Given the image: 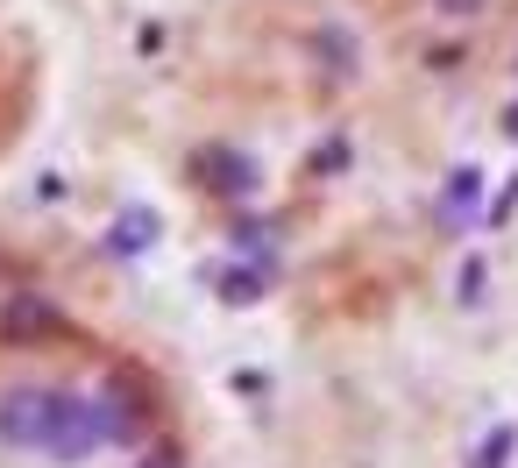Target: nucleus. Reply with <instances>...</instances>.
<instances>
[{
	"instance_id": "nucleus-1",
	"label": "nucleus",
	"mask_w": 518,
	"mask_h": 468,
	"mask_svg": "<svg viewBox=\"0 0 518 468\" xmlns=\"http://www.w3.org/2000/svg\"><path fill=\"white\" fill-rule=\"evenodd\" d=\"M0 440L36 447L50 461H86L100 447V419H93V405L71 398V390H8V398H0Z\"/></svg>"
},
{
	"instance_id": "nucleus-2",
	"label": "nucleus",
	"mask_w": 518,
	"mask_h": 468,
	"mask_svg": "<svg viewBox=\"0 0 518 468\" xmlns=\"http://www.w3.org/2000/svg\"><path fill=\"white\" fill-rule=\"evenodd\" d=\"M43 334H57V312L36 291H15L0 305V341H43Z\"/></svg>"
},
{
	"instance_id": "nucleus-3",
	"label": "nucleus",
	"mask_w": 518,
	"mask_h": 468,
	"mask_svg": "<svg viewBox=\"0 0 518 468\" xmlns=\"http://www.w3.org/2000/svg\"><path fill=\"white\" fill-rule=\"evenodd\" d=\"M150 234H157V220L135 206V213H121V220H114V234H107V242H114L121 256H142V249H150Z\"/></svg>"
},
{
	"instance_id": "nucleus-4",
	"label": "nucleus",
	"mask_w": 518,
	"mask_h": 468,
	"mask_svg": "<svg viewBox=\"0 0 518 468\" xmlns=\"http://www.w3.org/2000/svg\"><path fill=\"white\" fill-rule=\"evenodd\" d=\"M511 447H518V433L504 426V433H490L483 440V454H476V468H511Z\"/></svg>"
},
{
	"instance_id": "nucleus-5",
	"label": "nucleus",
	"mask_w": 518,
	"mask_h": 468,
	"mask_svg": "<svg viewBox=\"0 0 518 468\" xmlns=\"http://www.w3.org/2000/svg\"><path fill=\"white\" fill-rule=\"evenodd\" d=\"M448 206H455V220L476 206V171H455V192H448ZM448 206H440V213H448Z\"/></svg>"
},
{
	"instance_id": "nucleus-6",
	"label": "nucleus",
	"mask_w": 518,
	"mask_h": 468,
	"mask_svg": "<svg viewBox=\"0 0 518 468\" xmlns=\"http://www.w3.org/2000/svg\"><path fill=\"white\" fill-rule=\"evenodd\" d=\"M142 468H185V461H178L171 447H157V454H150V461H142Z\"/></svg>"
},
{
	"instance_id": "nucleus-7",
	"label": "nucleus",
	"mask_w": 518,
	"mask_h": 468,
	"mask_svg": "<svg viewBox=\"0 0 518 468\" xmlns=\"http://www.w3.org/2000/svg\"><path fill=\"white\" fill-rule=\"evenodd\" d=\"M440 8H448V0H440ZM455 15H469V0H455Z\"/></svg>"
}]
</instances>
